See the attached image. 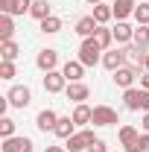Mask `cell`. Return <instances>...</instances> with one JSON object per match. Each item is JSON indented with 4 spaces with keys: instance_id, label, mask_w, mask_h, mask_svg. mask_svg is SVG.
I'll return each mask as SVG.
<instances>
[{
    "instance_id": "ac0fdd59",
    "label": "cell",
    "mask_w": 149,
    "mask_h": 152,
    "mask_svg": "<svg viewBox=\"0 0 149 152\" xmlns=\"http://www.w3.org/2000/svg\"><path fill=\"white\" fill-rule=\"evenodd\" d=\"M61 73H64V79H67V82H79V79H82V73H85V64H82L79 58H76V61H67V64L61 67Z\"/></svg>"
},
{
    "instance_id": "3957f363",
    "label": "cell",
    "mask_w": 149,
    "mask_h": 152,
    "mask_svg": "<svg viewBox=\"0 0 149 152\" xmlns=\"http://www.w3.org/2000/svg\"><path fill=\"white\" fill-rule=\"evenodd\" d=\"M6 99H9L12 108H26V105L32 102V91H29L26 85H15V88H9Z\"/></svg>"
},
{
    "instance_id": "1f68e13d",
    "label": "cell",
    "mask_w": 149,
    "mask_h": 152,
    "mask_svg": "<svg viewBox=\"0 0 149 152\" xmlns=\"http://www.w3.org/2000/svg\"><path fill=\"white\" fill-rule=\"evenodd\" d=\"M12 76H15V64L12 61H3L0 64V79H12Z\"/></svg>"
},
{
    "instance_id": "603a6c76",
    "label": "cell",
    "mask_w": 149,
    "mask_h": 152,
    "mask_svg": "<svg viewBox=\"0 0 149 152\" xmlns=\"http://www.w3.org/2000/svg\"><path fill=\"white\" fill-rule=\"evenodd\" d=\"M29 15H32L35 20L50 18V15H53V12H50V3H47V0H35V3H32V9H29Z\"/></svg>"
},
{
    "instance_id": "ba28073f",
    "label": "cell",
    "mask_w": 149,
    "mask_h": 152,
    "mask_svg": "<svg viewBox=\"0 0 149 152\" xmlns=\"http://www.w3.org/2000/svg\"><path fill=\"white\" fill-rule=\"evenodd\" d=\"M32 140L29 137H3V152H32Z\"/></svg>"
},
{
    "instance_id": "30bf717a",
    "label": "cell",
    "mask_w": 149,
    "mask_h": 152,
    "mask_svg": "<svg viewBox=\"0 0 149 152\" xmlns=\"http://www.w3.org/2000/svg\"><path fill=\"white\" fill-rule=\"evenodd\" d=\"M35 64H38V70H44V73H50V70H56V64H58V53L56 50H41L35 58Z\"/></svg>"
},
{
    "instance_id": "7402d4cb",
    "label": "cell",
    "mask_w": 149,
    "mask_h": 152,
    "mask_svg": "<svg viewBox=\"0 0 149 152\" xmlns=\"http://www.w3.org/2000/svg\"><path fill=\"white\" fill-rule=\"evenodd\" d=\"M12 35H15L12 15H0V41H12Z\"/></svg>"
},
{
    "instance_id": "7a4b0ae2",
    "label": "cell",
    "mask_w": 149,
    "mask_h": 152,
    "mask_svg": "<svg viewBox=\"0 0 149 152\" xmlns=\"http://www.w3.org/2000/svg\"><path fill=\"white\" fill-rule=\"evenodd\" d=\"M93 140H96V134L91 132V129H82V132H76L67 137V143H64V149L67 152H82V149H88Z\"/></svg>"
},
{
    "instance_id": "f546056e",
    "label": "cell",
    "mask_w": 149,
    "mask_h": 152,
    "mask_svg": "<svg viewBox=\"0 0 149 152\" xmlns=\"http://www.w3.org/2000/svg\"><path fill=\"white\" fill-rule=\"evenodd\" d=\"M0 134H3V137H15V120L3 117V120H0Z\"/></svg>"
},
{
    "instance_id": "e0dca14e",
    "label": "cell",
    "mask_w": 149,
    "mask_h": 152,
    "mask_svg": "<svg viewBox=\"0 0 149 152\" xmlns=\"http://www.w3.org/2000/svg\"><path fill=\"white\" fill-rule=\"evenodd\" d=\"M70 117H73L76 126H88V123H91V117H93V108H91V105H85V102H76V108H73Z\"/></svg>"
},
{
    "instance_id": "52a82bcc",
    "label": "cell",
    "mask_w": 149,
    "mask_h": 152,
    "mask_svg": "<svg viewBox=\"0 0 149 152\" xmlns=\"http://www.w3.org/2000/svg\"><path fill=\"white\" fill-rule=\"evenodd\" d=\"M146 56H149L146 47H137V44L126 47V61H129L134 70H146Z\"/></svg>"
},
{
    "instance_id": "277c9868",
    "label": "cell",
    "mask_w": 149,
    "mask_h": 152,
    "mask_svg": "<svg viewBox=\"0 0 149 152\" xmlns=\"http://www.w3.org/2000/svg\"><path fill=\"white\" fill-rule=\"evenodd\" d=\"M93 126H114V123H120V117L114 111L111 105H93V117H91Z\"/></svg>"
},
{
    "instance_id": "d6a6232c",
    "label": "cell",
    "mask_w": 149,
    "mask_h": 152,
    "mask_svg": "<svg viewBox=\"0 0 149 152\" xmlns=\"http://www.w3.org/2000/svg\"><path fill=\"white\" fill-rule=\"evenodd\" d=\"M85 152H108V149H105V140H99V137H96V140H93Z\"/></svg>"
},
{
    "instance_id": "2e32d148",
    "label": "cell",
    "mask_w": 149,
    "mask_h": 152,
    "mask_svg": "<svg viewBox=\"0 0 149 152\" xmlns=\"http://www.w3.org/2000/svg\"><path fill=\"white\" fill-rule=\"evenodd\" d=\"M111 32H114V41L117 44H131V38H134V29H131L126 20H117V26H114Z\"/></svg>"
},
{
    "instance_id": "f1b7e54d",
    "label": "cell",
    "mask_w": 149,
    "mask_h": 152,
    "mask_svg": "<svg viewBox=\"0 0 149 152\" xmlns=\"http://www.w3.org/2000/svg\"><path fill=\"white\" fill-rule=\"evenodd\" d=\"M32 3H35V0H12V15H23V12H29Z\"/></svg>"
},
{
    "instance_id": "d590c367",
    "label": "cell",
    "mask_w": 149,
    "mask_h": 152,
    "mask_svg": "<svg viewBox=\"0 0 149 152\" xmlns=\"http://www.w3.org/2000/svg\"><path fill=\"white\" fill-rule=\"evenodd\" d=\"M140 126H143V132H149V111L143 114V123H140Z\"/></svg>"
},
{
    "instance_id": "e575fe53",
    "label": "cell",
    "mask_w": 149,
    "mask_h": 152,
    "mask_svg": "<svg viewBox=\"0 0 149 152\" xmlns=\"http://www.w3.org/2000/svg\"><path fill=\"white\" fill-rule=\"evenodd\" d=\"M140 88H143V91H149V70L140 76Z\"/></svg>"
},
{
    "instance_id": "d6986e66",
    "label": "cell",
    "mask_w": 149,
    "mask_h": 152,
    "mask_svg": "<svg viewBox=\"0 0 149 152\" xmlns=\"http://www.w3.org/2000/svg\"><path fill=\"white\" fill-rule=\"evenodd\" d=\"M73 126H76L73 117H58V123H56V129H53V134H56V137H61V140H67L70 134H76Z\"/></svg>"
},
{
    "instance_id": "9c48e42d",
    "label": "cell",
    "mask_w": 149,
    "mask_h": 152,
    "mask_svg": "<svg viewBox=\"0 0 149 152\" xmlns=\"http://www.w3.org/2000/svg\"><path fill=\"white\" fill-rule=\"evenodd\" d=\"M143 96H146L143 88H126V94H123L126 108H129V111H143Z\"/></svg>"
},
{
    "instance_id": "6da1fadb",
    "label": "cell",
    "mask_w": 149,
    "mask_h": 152,
    "mask_svg": "<svg viewBox=\"0 0 149 152\" xmlns=\"http://www.w3.org/2000/svg\"><path fill=\"white\" fill-rule=\"evenodd\" d=\"M102 47L96 44V38H85L82 41V47H79V61L85 64V67H93V64H99L102 61Z\"/></svg>"
},
{
    "instance_id": "8d00e7d4",
    "label": "cell",
    "mask_w": 149,
    "mask_h": 152,
    "mask_svg": "<svg viewBox=\"0 0 149 152\" xmlns=\"http://www.w3.org/2000/svg\"><path fill=\"white\" fill-rule=\"evenodd\" d=\"M44 152H67V149H64V146H47Z\"/></svg>"
},
{
    "instance_id": "7c38bea8",
    "label": "cell",
    "mask_w": 149,
    "mask_h": 152,
    "mask_svg": "<svg viewBox=\"0 0 149 152\" xmlns=\"http://www.w3.org/2000/svg\"><path fill=\"white\" fill-rule=\"evenodd\" d=\"M64 94H67V99H73V102H85V99L91 96V88H88L85 82H70V85L64 88Z\"/></svg>"
},
{
    "instance_id": "4fadbf2b",
    "label": "cell",
    "mask_w": 149,
    "mask_h": 152,
    "mask_svg": "<svg viewBox=\"0 0 149 152\" xmlns=\"http://www.w3.org/2000/svg\"><path fill=\"white\" fill-rule=\"evenodd\" d=\"M102 64L108 67V70H120L123 64H126V50H108V53H102Z\"/></svg>"
},
{
    "instance_id": "f35d334b",
    "label": "cell",
    "mask_w": 149,
    "mask_h": 152,
    "mask_svg": "<svg viewBox=\"0 0 149 152\" xmlns=\"http://www.w3.org/2000/svg\"><path fill=\"white\" fill-rule=\"evenodd\" d=\"M146 70H149V56H146Z\"/></svg>"
},
{
    "instance_id": "8992f818",
    "label": "cell",
    "mask_w": 149,
    "mask_h": 152,
    "mask_svg": "<svg viewBox=\"0 0 149 152\" xmlns=\"http://www.w3.org/2000/svg\"><path fill=\"white\" fill-rule=\"evenodd\" d=\"M137 76H140V70H134L131 64H123L120 70H114V85L123 88V91H126V88H134V79H137Z\"/></svg>"
},
{
    "instance_id": "44dd1931",
    "label": "cell",
    "mask_w": 149,
    "mask_h": 152,
    "mask_svg": "<svg viewBox=\"0 0 149 152\" xmlns=\"http://www.w3.org/2000/svg\"><path fill=\"white\" fill-rule=\"evenodd\" d=\"M111 18H114V9H111V6H105V3H96V6H93V20H96L99 26L108 23Z\"/></svg>"
},
{
    "instance_id": "484cf974",
    "label": "cell",
    "mask_w": 149,
    "mask_h": 152,
    "mask_svg": "<svg viewBox=\"0 0 149 152\" xmlns=\"http://www.w3.org/2000/svg\"><path fill=\"white\" fill-rule=\"evenodd\" d=\"M93 38H96V44H99L102 50H108L111 41H114V32H111V29H105V26H99V29L93 32Z\"/></svg>"
},
{
    "instance_id": "4316f807",
    "label": "cell",
    "mask_w": 149,
    "mask_h": 152,
    "mask_svg": "<svg viewBox=\"0 0 149 152\" xmlns=\"http://www.w3.org/2000/svg\"><path fill=\"white\" fill-rule=\"evenodd\" d=\"M131 44H137V47H146V50H149V26L137 23V29H134V38H131Z\"/></svg>"
},
{
    "instance_id": "83f0119b",
    "label": "cell",
    "mask_w": 149,
    "mask_h": 152,
    "mask_svg": "<svg viewBox=\"0 0 149 152\" xmlns=\"http://www.w3.org/2000/svg\"><path fill=\"white\" fill-rule=\"evenodd\" d=\"M134 20L143 23V26H149V3H140V6L134 9Z\"/></svg>"
},
{
    "instance_id": "836d02e7",
    "label": "cell",
    "mask_w": 149,
    "mask_h": 152,
    "mask_svg": "<svg viewBox=\"0 0 149 152\" xmlns=\"http://www.w3.org/2000/svg\"><path fill=\"white\" fill-rule=\"evenodd\" d=\"M0 12L3 15H12V0H0Z\"/></svg>"
},
{
    "instance_id": "d4e9b609",
    "label": "cell",
    "mask_w": 149,
    "mask_h": 152,
    "mask_svg": "<svg viewBox=\"0 0 149 152\" xmlns=\"http://www.w3.org/2000/svg\"><path fill=\"white\" fill-rule=\"evenodd\" d=\"M58 29H61V18H56V15H50V18L41 20V32H44V35H56Z\"/></svg>"
},
{
    "instance_id": "ab89813d",
    "label": "cell",
    "mask_w": 149,
    "mask_h": 152,
    "mask_svg": "<svg viewBox=\"0 0 149 152\" xmlns=\"http://www.w3.org/2000/svg\"><path fill=\"white\" fill-rule=\"evenodd\" d=\"M143 3H149V0H143Z\"/></svg>"
},
{
    "instance_id": "5bb4252c",
    "label": "cell",
    "mask_w": 149,
    "mask_h": 152,
    "mask_svg": "<svg viewBox=\"0 0 149 152\" xmlns=\"http://www.w3.org/2000/svg\"><path fill=\"white\" fill-rule=\"evenodd\" d=\"M96 29H99V23L93 20V15H85V18L76 20V35H82V38H93Z\"/></svg>"
},
{
    "instance_id": "9a60e30c",
    "label": "cell",
    "mask_w": 149,
    "mask_h": 152,
    "mask_svg": "<svg viewBox=\"0 0 149 152\" xmlns=\"http://www.w3.org/2000/svg\"><path fill=\"white\" fill-rule=\"evenodd\" d=\"M114 18L117 20H126L129 15H134V9H137V3L134 0H114Z\"/></svg>"
},
{
    "instance_id": "5b68a950",
    "label": "cell",
    "mask_w": 149,
    "mask_h": 152,
    "mask_svg": "<svg viewBox=\"0 0 149 152\" xmlns=\"http://www.w3.org/2000/svg\"><path fill=\"white\" fill-rule=\"evenodd\" d=\"M67 85H70V82L64 79L61 70H50V73H44V91H47V94H61Z\"/></svg>"
},
{
    "instance_id": "cb8c5ba5",
    "label": "cell",
    "mask_w": 149,
    "mask_h": 152,
    "mask_svg": "<svg viewBox=\"0 0 149 152\" xmlns=\"http://www.w3.org/2000/svg\"><path fill=\"white\" fill-rule=\"evenodd\" d=\"M18 53H20V47L15 44V41H3V44H0V56H3V61H15Z\"/></svg>"
},
{
    "instance_id": "4dcf8cb0",
    "label": "cell",
    "mask_w": 149,
    "mask_h": 152,
    "mask_svg": "<svg viewBox=\"0 0 149 152\" xmlns=\"http://www.w3.org/2000/svg\"><path fill=\"white\" fill-rule=\"evenodd\" d=\"M129 152H149V132L140 134V137H137V143H134Z\"/></svg>"
},
{
    "instance_id": "74e56055",
    "label": "cell",
    "mask_w": 149,
    "mask_h": 152,
    "mask_svg": "<svg viewBox=\"0 0 149 152\" xmlns=\"http://www.w3.org/2000/svg\"><path fill=\"white\" fill-rule=\"evenodd\" d=\"M85 3H91V6H96V3H102V0H85Z\"/></svg>"
},
{
    "instance_id": "ffe728a7",
    "label": "cell",
    "mask_w": 149,
    "mask_h": 152,
    "mask_svg": "<svg viewBox=\"0 0 149 152\" xmlns=\"http://www.w3.org/2000/svg\"><path fill=\"white\" fill-rule=\"evenodd\" d=\"M137 137H140V132H137L134 126H120V143H123V149H126V152L137 143Z\"/></svg>"
},
{
    "instance_id": "8fae6325",
    "label": "cell",
    "mask_w": 149,
    "mask_h": 152,
    "mask_svg": "<svg viewBox=\"0 0 149 152\" xmlns=\"http://www.w3.org/2000/svg\"><path fill=\"white\" fill-rule=\"evenodd\" d=\"M56 123H58V114L53 111V108H44V111H38V117H35V126L41 132H53Z\"/></svg>"
}]
</instances>
